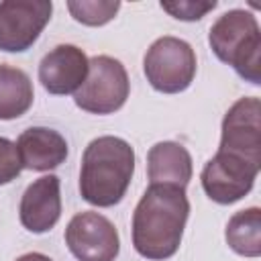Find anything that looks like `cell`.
Wrapping results in <instances>:
<instances>
[{"mask_svg": "<svg viewBox=\"0 0 261 261\" xmlns=\"http://www.w3.org/2000/svg\"><path fill=\"white\" fill-rule=\"evenodd\" d=\"M190 216V200L184 188L151 184L133 212V247L149 261L173 257L181 245Z\"/></svg>", "mask_w": 261, "mask_h": 261, "instance_id": "cell-1", "label": "cell"}, {"mask_svg": "<svg viewBox=\"0 0 261 261\" xmlns=\"http://www.w3.org/2000/svg\"><path fill=\"white\" fill-rule=\"evenodd\" d=\"M133 173V147L120 137H98L88 143L82 155L80 194L92 206L110 208L124 198Z\"/></svg>", "mask_w": 261, "mask_h": 261, "instance_id": "cell-2", "label": "cell"}, {"mask_svg": "<svg viewBox=\"0 0 261 261\" xmlns=\"http://www.w3.org/2000/svg\"><path fill=\"white\" fill-rule=\"evenodd\" d=\"M208 43L212 53L245 82L261 84V29L249 10L234 8L218 16L210 27Z\"/></svg>", "mask_w": 261, "mask_h": 261, "instance_id": "cell-3", "label": "cell"}, {"mask_svg": "<svg viewBox=\"0 0 261 261\" xmlns=\"http://www.w3.org/2000/svg\"><path fill=\"white\" fill-rule=\"evenodd\" d=\"M130 82L124 65L110 55H96L88 61V75L73 94L77 108L90 114H112L128 98Z\"/></svg>", "mask_w": 261, "mask_h": 261, "instance_id": "cell-4", "label": "cell"}, {"mask_svg": "<svg viewBox=\"0 0 261 261\" xmlns=\"http://www.w3.org/2000/svg\"><path fill=\"white\" fill-rule=\"evenodd\" d=\"M143 69L147 82L163 94H179L190 88L196 75V53L184 39L165 35L151 43Z\"/></svg>", "mask_w": 261, "mask_h": 261, "instance_id": "cell-5", "label": "cell"}, {"mask_svg": "<svg viewBox=\"0 0 261 261\" xmlns=\"http://www.w3.org/2000/svg\"><path fill=\"white\" fill-rule=\"evenodd\" d=\"M259 169V163L226 151H216V155L204 165L200 181L212 202L234 204L251 192Z\"/></svg>", "mask_w": 261, "mask_h": 261, "instance_id": "cell-6", "label": "cell"}, {"mask_svg": "<svg viewBox=\"0 0 261 261\" xmlns=\"http://www.w3.org/2000/svg\"><path fill=\"white\" fill-rule=\"evenodd\" d=\"M53 4L47 0H4L0 2V51L22 53L51 20Z\"/></svg>", "mask_w": 261, "mask_h": 261, "instance_id": "cell-7", "label": "cell"}, {"mask_svg": "<svg viewBox=\"0 0 261 261\" xmlns=\"http://www.w3.org/2000/svg\"><path fill=\"white\" fill-rule=\"evenodd\" d=\"M65 245L77 261H114L120 251L116 226L106 216L90 210L67 222Z\"/></svg>", "mask_w": 261, "mask_h": 261, "instance_id": "cell-8", "label": "cell"}, {"mask_svg": "<svg viewBox=\"0 0 261 261\" xmlns=\"http://www.w3.org/2000/svg\"><path fill=\"white\" fill-rule=\"evenodd\" d=\"M218 151L261 165V102L255 96L237 100L222 118Z\"/></svg>", "mask_w": 261, "mask_h": 261, "instance_id": "cell-9", "label": "cell"}, {"mask_svg": "<svg viewBox=\"0 0 261 261\" xmlns=\"http://www.w3.org/2000/svg\"><path fill=\"white\" fill-rule=\"evenodd\" d=\"M88 57L75 45H57L39 63V82L49 94H75L88 75Z\"/></svg>", "mask_w": 261, "mask_h": 261, "instance_id": "cell-10", "label": "cell"}, {"mask_svg": "<svg viewBox=\"0 0 261 261\" xmlns=\"http://www.w3.org/2000/svg\"><path fill=\"white\" fill-rule=\"evenodd\" d=\"M61 216V184L49 173L35 179L22 194L18 206L20 224L35 234L51 230Z\"/></svg>", "mask_w": 261, "mask_h": 261, "instance_id": "cell-11", "label": "cell"}, {"mask_svg": "<svg viewBox=\"0 0 261 261\" xmlns=\"http://www.w3.org/2000/svg\"><path fill=\"white\" fill-rule=\"evenodd\" d=\"M22 169L49 171L67 159V141L61 133L47 126H31L16 139Z\"/></svg>", "mask_w": 261, "mask_h": 261, "instance_id": "cell-12", "label": "cell"}, {"mask_svg": "<svg viewBox=\"0 0 261 261\" xmlns=\"http://www.w3.org/2000/svg\"><path fill=\"white\" fill-rule=\"evenodd\" d=\"M147 173L151 184H167L186 190L194 173L192 155L179 143H155L147 153Z\"/></svg>", "mask_w": 261, "mask_h": 261, "instance_id": "cell-13", "label": "cell"}, {"mask_svg": "<svg viewBox=\"0 0 261 261\" xmlns=\"http://www.w3.org/2000/svg\"><path fill=\"white\" fill-rule=\"evenodd\" d=\"M33 98L31 77L18 67L0 65V120L22 116L33 106Z\"/></svg>", "mask_w": 261, "mask_h": 261, "instance_id": "cell-14", "label": "cell"}, {"mask_svg": "<svg viewBox=\"0 0 261 261\" xmlns=\"http://www.w3.org/2000/svg\"><path fill=\"white\" fill-rule=\"evenodd\" d=\"M228 247L243 257L261 255V210L257 206L239 210L230 216L224 230Z\"/></svg>", "mask_w": 261, "mask_h": 261, "instance_id": "cell-15", "label": "cell"}, {"mask_svg": "<svg viewBox=\"0 0 261 261\" xmlns=\"http://www.w3.org/2000/svg\"><path fill=\"white\" fill-rule=\"evenodd\" d=\"M67 10L82 24L102 27L116 16V12L120 10V2L118 0H69Z\"/></svg>", "mask_w": 261, "mask_h": 261, "instance_id": "cell-16", "label": "cell"}, {"mask_svg": "<svg viewBox=\"0 0 261 261\" xmlns=\"http://www.w3.org/2000/svg\"><path fill=\"white\" fill-rule=\"evenodd\" d=\"M161 8L169 12L173 18L179 20H200L206 12L216 8V2H200V0H175V2H161Z\"/></svg>", "mask_w": 261, "mask_h": 261, "instance_id": "cell-17", "label": "cell"}, {"mask_svg": "<svg viewBox=\"0 0 261 261\" xmlns=\"http://www.w3.org/2000/svg\"><path fill=\"white\" fill-rule=\"evenodd\" d=\"M20 171H22V165H20L16 143H12L6 137H0V186H6L12 179H16Z\"/></svg>", "mask_w": 261, "mask_h": 261, "instance_id": "cell-18", "label": "cell"}, {"mask_svg": "<svg viewBox=\"0 0 261 261\" xmlns=\"http://www.w3.org/2000/svg\"><path fill=\"white\" fill-rule=\"evenodd\" d=\"M16 261H53V259L47 257V255H43V253H24Z\"/></svg>", "mask_w": 261, "mask_h": 261, "instance_id": "cell-19", "label": "cell"}]
</instances>
